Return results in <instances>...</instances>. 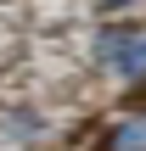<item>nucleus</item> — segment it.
<instances>
[{
    "instance_id": "1",
    "label": "nucleus",
    "mask_w": 146,
    "mask_h": 151,
    "mask_svg": "<svg viewBox=\"0 0 146 151\" xmlns=\"http://www.w3.org/2000/svg\"><path fill=\"white\" fill-rule=\"evenodd\" d=\"M141 22H107L96 34V56L124 78V84H141Z\"/></svg>"
},
{
    "instance_id": "2",
    "label": "nucleus",
    "mask_w": 146,
    "mask_h": 151,
    "mask_svg": "<svg viewBox=\"0 0 146 151\" xmlns=\"http://www.w3.org/2000/svg\"><path fill=\"white\" fill-rule=\"evenodd\" d=\"M141 140H146L141 106H129V112H118V118H107V123H101V140H96V151H141Z\"/></svg>"
},
{
    "instance_id": "3",
    "label": "nucleus",
    "mask_w": 146,
    "mask_h": 151,
    "mask_svg": "<svg viewBox=\"0 0 146 151\" xmlns=\"http://www.w3.org/2000/svg\"><path fill=\"white\" fill-rule=\"evenodd\" d=\"M118 6H129V0H101V11H118Z\"/></svg>"
}]
</instances>
